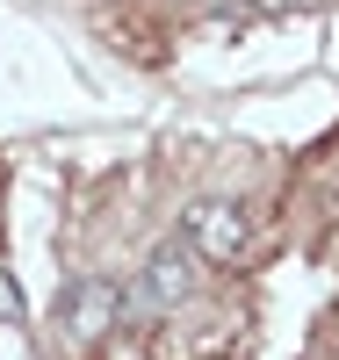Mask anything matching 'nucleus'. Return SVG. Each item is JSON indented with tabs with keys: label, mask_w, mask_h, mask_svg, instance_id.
<instances>
[{
	"label": "nucleus",
	"mask_w": 339,
	"mask_h": 360,
	"mask_svg": "<svg viewBox=\"0 0 339 360\" xmlns=\"http://www.w3.org/2000/svg\"><path fill=\"white\" fill-rule=\"evenodd\" d=\"M116 317H123V288L109 281V274H80L66 295H58V339L66 346H101L109 332H116Z\"/></svg>",
	"instance_id": "nucleus-2"
},
{
	"label": "nucleus",
	"mask_w": 339,
	"mask_h": 360,
	"mask_svg": "<svg viewBox=\"0 0 339 360\" xmlns=\"http://www.w3.org/2000/svg\"><path fill=\"white\" fill-rule=\"evenodd\" d=\"M195 288H202V252L188 238H159V245L144 252L137 281L123 288V317L130 324H166V317H180L195 303Z\"/></svg>",
	"instance_id": "nucleus-1"
},
{
	"label": "nucleus",
	"mask_w": 339,
	"mask_h": 360,
	"mask_svg": "<svg viewBox=\"0 0 339 360\" xmlns=\"http://www.w3.org/2000/svg\"><path fill=\"white\" fill-rule=\"evenodd\" d=\"M188 245L209 259V266H238L245 259V245H253V217H245L238 202H224V195H209V202H195L188 209Z\"/></svg>",
	"instance_id": "nucleus-3"
},
{
	"label": "nucleus",
	"mask_w": 339,
	"mask_h": 360,
	"mask_svg": "<svg viewBox=\"0 0 339 360\" xmlns=\"http://www.w3.org/2000/svg\"><path fill=\"white\" fill-rule=\"evenodd\" d=\"M0 317H22V295H15V281L0 274Z\"/></svg>",
	"instance_id": "nucleus-4"
}]
</instances>
